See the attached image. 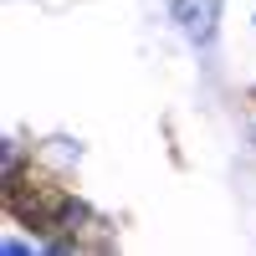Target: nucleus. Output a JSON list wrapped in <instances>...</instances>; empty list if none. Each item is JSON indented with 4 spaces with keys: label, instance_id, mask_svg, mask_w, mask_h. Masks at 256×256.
<instances>
[{
    "label": "nucleus",
    "instance_id": "1",
    "mask_svg": "<svg viewBox=\"0 0 256 256\" xmlns=\"http://www.w3.org/2000/svg\"><path fill=\"white\" fill-rule=\"evenodd\" d=\"M6 210H10L16 226L36 230V236H56V230H67L72 216H77L72 195L46 174V169H31V164H26V169L10 164V180H6Z\"/></svg>",
    "mask_w": 256,
    "mask_h": 256
},
{
    "label": "nucleus",
    "instance_id": "2",
    "mask_svg": "<svg viewBox=\"0 0 256 256\" xmlns=\"http://www.w3.org/2000/svg\"><path fill=\"white\" fill-rule=\"evenodd\" d=\"M174 16H180L184 36L210 41V31H216V16H220V0H174Z\"/></svg>",
    "mask_w": 256,
    "mask_h": 256
}]
</instances>
